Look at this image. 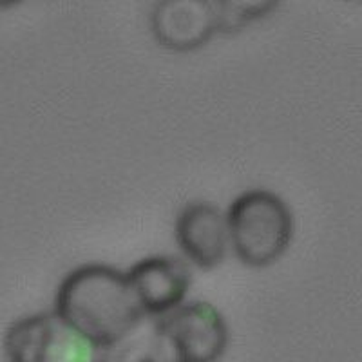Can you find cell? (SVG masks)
Listing matches in <instances>:
<instances>
[{"label": "cell", "instance_id": "ba28073f", "mask_svg": "<svg viewBox=\"0 0 362 362\" xmlns=\"http://www.w3.org/2000/svg\"><path fill=\"white\" fill-rule=\"evenodd\" d=\"M103 362H185L156 317L136 322L127 334L102 350Z\"/></svg>", "mask_w": 362, "mask_h": 362}, {"label": "cell", "instance_id": "8992f818", "mask_svg": "<svg viewBox=\"0 0 362 362\" xmlns=\"http://www.w3.org/2000/svg\"><path fill=\"white\" fill-rule=\"evenodd\" d=\"M125 277L144 315L156 319L183 305L190 290L189 268L170 255L145 257L132 264Z\"/></svg>", "mask_w": 362, "mask_h": 362}, {"label": "cell", "instance_id": "6da1fadb", "mask_svg": "<svg viewBox=\"0 0 362 362\" xmlns=\"http://www.w3.org/2000/svg\"><path fill=\"white\" fill-rule=\"evenodd\" d=\"M54 313L102 350L145 317L125 272L100 263L82 264L64 277Z\"/></svg>", "mask_w": 362, "mask_h": 362}, {"label": "cell", "instance_id": "52a82bcc", "mask_svg": "<svg viewBox=\"0 0 362 362\" xmlns=\"http://www.w3.org/2000/svg\"><path fill=\"white\" fill-rule=\"evenodd\" d=\"M176 239L196 267L203 270L219 267L228 250L225 214L212 203H189L176 219Z\"/></svg>", "mask_w": 362, "mask_h": 362}, {"label": "cell", "instance_id": "5b68a950", "mask_svg": "<svg viewBox=\"0 0 362 362\" xmlns=\"http://www.w3.org/2000/svg\"><path fill=\"white\" fill-rule=\"evenodd\" d=\"M151 31L161 47L174 53L199 49L219 33L216 2L165 0L151 13Z\"/></svg>", "mask_w": 362, "mask_h": 362}, {"label": "cell", "instance_id": "7a4b0ae2", "mask_svg": "<svg viewBox=\"0 0 362 362\" xmlns=\"http://www.w3.org/2000/svg\"><path fill=\"white\" fill-rule=\"evenodd\" d=\"M225 218L228 243L247 267H270L292 245L293 214L276 192L255 189L239 194Z\"/></svg>", "mask_w": 362, "mask_h": 362}, {"label": "cell", "instance_id": "9c48e42d", "mask_svg": "<svg viewBox=\"0 0 362 362\" xmlns=\"http://www.w3.org/2000/svg\"><path fill=\"white\" fill-rule=\"evenodd\" d=\"M277 8L276 2H216L219 33H235Z\"/></svg>", "mask_w": 362, "mask_h": 362}, {"label": "cell", "instance_id": "277c9868", "mask_svg": "<svg viewBox=\"0 0 362 362\" xmlns=\"http://www.w3.org/2000/svg\"><path fill=\"white\" fill-rule=\"evenodd\" d=\"M185 362H219L230 332L225 317L205 300H192L158 319Z\"/></svg>", "mask_w": 362, "mask_h": 362}, {"label": "cell", "instance_id": "3957f363", "mask_svg": "<svg viewBox=\"0 0 362 362\" xmlns=\"http://www.w3.org/2000/svg\"><path fill=\"white\" fill-rule=\"evenodd\" d=\"M4 354L9 362H103L102 348L54 312L11 322L4 334Z\"/></svg>", "mask_w": 362, "mask_h": 362}]
</instances>
